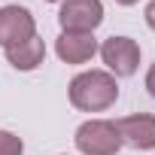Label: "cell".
Returning a JSON list of instances; mask_svg holds the SVG:
<instances>
[{
    "instance_id": "obj_1",
    "label": "cell",
    "mask_w": 155,
    "mask_h": 155,
    "mask_svg": "<svg viewBox=\"0 0 155 155\" xmlns=\"http://www.w3.org/2000/svg\"><path fill=\"white\" fill-rule=\"evenodd\" d=\"M116 97H119L116 76L104 70H85L79 76H73V82H70V104L82 113H101L113 107Z\"/></svg>"
},
{
    "instance_id": "obj_2",
    "label": "cell",
    "mask_w": 155,
    "mask_h": 155,
    "mask_svg": "<svg viewBox=\"0 0 155 155\" xmlns=\"http://www.w3.org/2000/svg\"><path fill=\"white\" fill-rule=\"evenodd\" d=\"M76 149L82 155H116L122 149V137L113 122L107 119H88L76 128Z\"/></svg>"
},
{
    "instance_id": "obj_3",
    "label": "cell",
    "mask_w": 155,
    "mask_h": 155,
    "mask_svg": "<svg viewBox=\"0 0 155 155\" xmlns=\"http://www.w3.org/2000/svg\"><path fill=\"white\" fill-rule=\"evenodd\" d=\"M101 58L116 76H134L140 67V46L131 37H110L101 46Z\"/></svg>"
},
{
    "instance_id": "obj_4",
    "label": "cell",
    "mask_w": 155,
    "mask_h": 155,
    "mask_svg": "<svg viewBox=\"0 0 155 155\" xmlns=\"http://www.w3.org/2000/svg\"><path fill=\"white\" fill-rule=\"evenodd\" d=\"M58 21L64 31H85L91 34L104 21V3L101 0H64Z\"/></svg>"
},
{
    "instance_id": "obj_5",
    "label": "cell",
    "mask_w": 155,
    "mask_h": 155,
    "mask_svg": "<svg viewBox=\"0 0 155 155\" xmlns=\"http://www.w3.org/2000/svg\"><path fill=\"white\" fill-rule=\"evenodd\" d=\"M34 34H37V25L25 6H3L0 9V46L3 49H12V46L31 40Z\"/></svg>"
},
{
    "instance_id": "obj_6",
    "label": "cell",
    "mask_w": 155,
    "mask_h": 155,
    "mask_svg": "<svg viewBox=\"0 0 155 155\" xmlns=\"http://www.w3.org/2000/svg\"><path fill=\"white\" fill-rule=\"evenodd\" d=\"M55 52L64 64H85L94 58L97 40L94 34H85V31H61V37L55 40Z\"/></svg>"
},
{
    "instance_id": "obj_7",
    "label": "cell",
    "mask_w": 155,
    "mask_h": 155,
    "mask_svg": "<svg viewBox=\"0 0 155 155\" xmlns=\"http://www.w3.org/2000/svg\"><path fill=\"white\" fill-rule=\"evenodd\" d=\"M116 131L122 143H128L131 149H155V116L149 113H134V116L119 119Z\"/></svg>"
},
{
    "instance_id": "obj_8",
    "label": "cell",
    "mask_w": 155,
    "mask_h": 155,
    "mask_svg": "<svg viewBox=\"0 0 155 155\" xmlns=\"http://www.w3.org/2000/svg\"><path fill=\"white\" fill-rule=\"evenodd\" d=\"M43 58H46V43H43L37 34H34L31 40H25V43L6 49V61H9L15 70H37V67L43 64Z\"/></svg>"
},
{
    "instance_id": "obj_9",
    "label": "cell",
    "mask_w": 155,
    "mask_h": 155,
    "mask_svg": "<svg viewBox=\"0 0 155 155\" xmlns=\"http://www.w3.org/2000/svg\"><path fill=\"white\" fill-rule=\"evenodd\" d=\"M25 143L21 137H15L12 131H0V155H21Z\"/></svg>"
},
{
    "instance_id": "obj_10",
    "label": "cell",
    "mask_w": 155,
    "mask_h": 155,
    "mask_svg": "<svg viewBox=\"0 0 155 155\" xmlns=\"http://www.w3.org/2000/svg\"><path fill=\"white\" fill-rule=\"evenodd\" d=\"M146 91L155 97V64L149 67V73H146Z\"/></svg>"
},
{
    "instance_id": "obj_11",
    "label": "cell",
    "mask_w": 155,
    "mask_h": 155,
    "mask_svg": "<svg viewBox=\"0 0 155 155\" xmlns=\"http://www.w3.org/2000/svg\"><path fill=\"white\" fill-rule=\"evenodd\" d=\"M146 25H149V28L155 31V0H152V3L146 6Z\"/></svg>"
},
{
    "instance_id": "obj_12",
    "label": "cell",
    "mask_w": 155,
    "mask_h": 155,
    "mask_svg": "<svg viewBox=\"0 0 155 155\" xmlns=\"http://www.w3.org/2000/svg\"><path fill=\"white\" fill-rule=\"evenodd\" d=\"M116 3H122V6H134L137 0H116Z\"/></svg>"
},
{
    "instance_id": "obj_13",
    "label": "cell",
    "mask_w": 155,
    "mask_h": 155,
    "mask_svg": "<svg viewBox=\"0 0 155 155\" xmlns=\"http://www.w3.org/2000/svg\"><path fill=\"white\" fill-rule=\"evenodd\" d=\"M46 3H58V0H46Z\"/></svg>"
}]
</instances>
